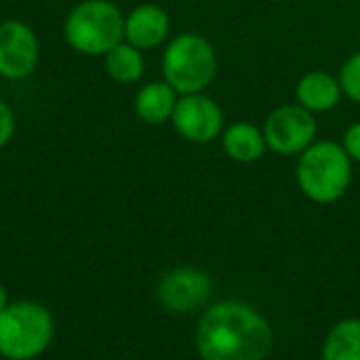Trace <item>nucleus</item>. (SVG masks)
<instances>
[{"mask_svg":"<svg viewBox=\"0 0 360 360\" xmlns=\"http://www.w3.org/2000/svg\"><path fill=\"white\" fill-rule=\"evenodd\" d=\"M194 344L200 360H266L274 348V331L251 304L226 300L202 312Z\"/></svg>","mask_w":360,"mask_h":360,"instance_id":"obj_1","label":"nucleus"},{"mask_svg":"<svg viewBox=\"0 0 360 360\" xmlns=\"http://www.w3.org/2000/svg\"><path fill=\"white\" fill-rule=\"evenodd\" d=\"M295 179L306 198L333 205L352 184V158L338 141H314L297 156Z\"/></svg>","mask_w":360,"mask_h":360,"instance_id":"obj_2","label":"nucleus"},{"mask_svg":"<svg viewBox=\"0 0 360 360\" xmlns=\"http://www.w3.org/2000/svg\"><path fill=\"white\" fill-rule=\"evenodd\" d=\"M63 40L86 57H103L124 40V13L112 0H82L63 21Z\"/></svg>","mask_w":360,"mask_h":360,"instance_id":"obj_3","label":"nucleus"},{"mask_svg":"<svg viewBox=\"0 0 360 360\" xmlns=\"http://www.w3.org/2000/svg\"><path fill=\"white\" fill-rule=\"evenodd\" d=\"M217 76V53L209 38L196 32L173 36L162 51V80L177 95L205 93Z\"/></svg>","mask_w":360,"mask_h":360,"instance_id":"obj_4","label":"nucleus"},{"mask_svg":"<svg viewBox=\"0 0 360 360\" xmlns=\"http://www.w3.org/2000/svg\"><path fill=\"white\" fill-rule=\"evenodd\" d=\"M55 333V321L46 306L30 300L11 302L0 312V356L34 360L42 356Z\"/></svg>","mask_w":360,"mask_h":360,"instance_id":"obj_5","label":"nucleus"},{"mask_svg":"<svg viewBox=\"0 0 360 360\" xmlns=\"http://www.w3.org/2000/svg\"><path fill=\"white\" fill-rule=\"evenodd\" d=\"M262 131L270 152L278 156H300L316 141L319 124L314 114L300 103H283L268 114Z\"/></svg>","mask_w":360,"mask_h":360,"instance_id":"obj_6","label":"nucleus"},{"mask_svg":"<svg viewBox=\"0 0 360 360\" xmlns=\"http://www.w3.org/2000/svg\"><path fill=\"white\" fill-rule=\"evenodd\" d=\"M213 293L211 276L192 266H181L165 272L156 285V300L158 304L177 316H186L192 312L202 310L209 304Z\"/></svg>","mask_w":360,"mask_h":360,"instance_id":"obj_7","label":"nucleus"},{"mask_svg":"<svg viewBox=\"0 0 360 360\" xmlns=\"http://www.w3.org/2000/svg\"><path fill=\"white\" fill-rule=\"evenodd\" d=\"M171 124L181 139L190 143H209L221 137L226 129V114L207 93L179 95Z\"/></svg>","mask_w":360,"mask_h":360,"instance_id":"obj_8","label":"nucleus"},{"mask_svg":"<svg viewBox=\"0 0 360 360\" xmlns=\"http://www.w3.org/2000/svg\"><path fill=\"white\" fill-rule=\"evenodd\" d=\"M40 61V42L36 32L21 19L0 21V78L25 80Z\"/></svg>","mask_w":360,"mask_h":360,"instance_id":"obj_9","label":"nucleus"},{"mask_svg":"<svg viewBox=\"0 0 360 360\" xmlns=\"http://www.w3.org/2000/svg\"><path fill=\"white\" fill-rule=\"evenodd\" d=\"M171 17L167 8L154 2H143L124 15V42L139 51H150L169 40Z\"/></svg>","mask_w":360,"mask_h":360,"instance_id":"obj_10","label":"nucleus"},{"mask_svg":"<svg viewBox=\"0 0 360 360\" xmlns=\"http://www.w3.org/2000/svg\"><path fill=\"white\" fill-rule=\"evenodd\" d=\"M344 97L340 78L325 70L306 72L295 84V99L312 114H325L340 105Z\"/></svg>","mask_w":360,"mask_h":360,"instance_id":"obj_11","label":"nucleus"},{"mask_svg":"<svg viewBox=\"0 0 360 360\" xmlns=\"http://www.w3.org/2000/svg\"><path fill=\"white\" fill-rule=\"evenodd\" d=\"M177 99L179 95L169 82L152 80L135 93L133 112L146 124H165L171 122Z\"/></svg>","mask_w":360,"mask_h":360,"instance_id":"obj_12","label":"nucleus"},{"mask_svg":"<svg viewBox=\"0 0 360 360\" xmlns=\"http://www.w3.org/2000/svg\"><path fill=\"white\" fill-rule=\"evenodd\" d=\"M219 139L226 156L234 162L249 165L264 158V154L268 152L264 131L253 122H232L224 129Z\"/></svg>","mask_w":360,"mask_h":360,"instance_id":"obj_13","label":"nucleus"},{"mask_svg":"<svg viewBox=\"0 0 360 360\" xmlns=\"http://www.w3.org/2000/svg\"><path fill=\"white\" fill-rule=\"evenodd\" d=\"M103 68L114 82L135 84L146 74V57L143 51L122 40L120 44H116L112 51L103 55Z\"/></svg>","mask_w":360,"mask_h":360,"instance_id":"obj_14","label":"nucleus"},{"mask_svg":"<svg viewBox=\"0 0 360 360\" xmlns=\"http://www.w3.org/2000/svg\"><path fill=\"white\" fill-rule=\"evenodd\" d=\"M321 360H360V319H344L331 327Z\"/></svg>","mask_w":360,"mask_h":360,"instance_id":"obj_15","label":"nucleus"},{"mask_svg":"<svg viewBox=\"0 0 360 360\" xmlns=\"http://www.w3.org/2000/svg\"><path fill=\"white\" fill-rule=\"evenodd\" d=\"M340 84H342V91H344V97L352 99L354 103H360V51L352 53L342 70H340Z\"/></svg>","mask_w":360,"mask_h":360,"instance_id":"obj_16","label":"nucleus"},{"mask_svg":"<svg viewBox=\"0 0 360 360\" xmlns=\"http://www.w3.org/2000/svg\"><path fill=\"white\" fill-rule=\"evenodd\" d=\"M15 129H17L15 110L4 99H0V150L11 143V139L15 137Z\"/></svg>","mask_w":360,"mask_h":360,"instance_id":"obj_17","label":"nucleus"},{"mask_svg":"<svg viewBox=\"0 0 360 360\" xmlns=\"http://www.w3.org/2000/svg\"><path fill=\"white\" fill-rule=\"evenodd\" d=\"M342 146L348 152V156L352 158V162H360V120L346 129Z\"/></svg>","mask_w":360,"mask_h":360,"instance_id":"obj_18","label":"nucleus"},{"mask_svg":"<svg viewBox=\"0 0 360 360\" xmlns=\"http://www.w3.org/2000/svg\"><path fill=\"white\" fill-rule=\"evenodd\" d=\"M8 304H11V300H8V291H6V287L0 283V312H2Z\"/></svg>","mask_w":360,"mask_h":360,"instance_id":"obj_19","label":"nucleus"}]
</instances>
